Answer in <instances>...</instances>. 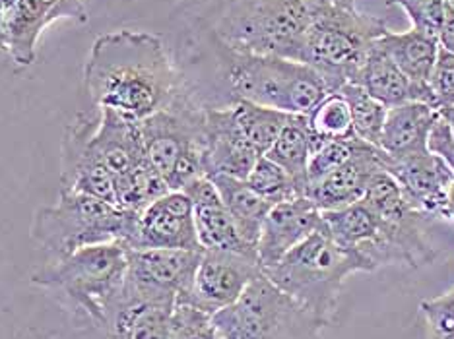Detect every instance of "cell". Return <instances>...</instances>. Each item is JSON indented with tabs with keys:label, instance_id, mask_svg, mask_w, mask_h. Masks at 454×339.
<instances>
[{
	"label": "cell",
	"instance_id": "cell-1",
	"mask_svg": "<svg viewBox=\"0 0 454 339\" xmlns=\"http://www.w3.org/2000/svg\"><path fill=\"white\" fill-rule=\"evenodd\" d=\"M63 184L130 212L169 192L144 151L140 120L107 109L78 112L67 127Z\"/></svg>",
	"mask_w": 454,
	"mask_h": 339
},
{
	"label": "cell",
	"instance_id": "cell-2",
	"mask_svg": "<svg viewBox=\"0 0 454 339\" xmlns=\"http://www.w3.org/2000/svg\"><path fill=\"white\" fill-rule=\"evenodd\" d=\"M184 84L161 37L146 32L99 35L84 65V91L94 107L132 120L168 109Z\"/></svg>",
	"mask_w": 454,
	"mask_h": 339
},
{
	"label": "cell",
	"instance_id": "cell-3",
	"mask_svg": "<svg viewBox=\"0 0 454 339\" xmlns=\"http://www.w3.org/2000/svg\"><path fill=\"white\" fill-rule=\"evenodd\" d=\"M199 26L233 50L301 63L311 10L301 0H196Z\"/></svg>",
	"mask_w": 454,
	"mask_h": 339
},
{
	"label": "cell",
	"instance_id": "cell-4",
	"mask_svg": "<svg viewBox=\"0 0 454 339\" xmlns=\"http://www.w3.org/2000/svg\"><path fill=\"white\" fill-rule=\"evenodd\" d=\"M220 81L233 101H251L292 115H309L330 89L323 76L305 63L282 57L239 53L200 27Z\"/></svg>",
	"mask_w": 454,
	"mask_h": 339
},
{
	"label": "cell",
	"instance_id": "cell-5",
	"mask_svg": "<svg viewBox=\"0 0 454 339\" xmlns=\"http://www.w3.org/2000/svg\"><path fill=\"white\" fill-rule=\"evenodd\" d=\"M357 272H371L369 264L357 252L338 244L321 223L313 235L262 274L328 326L336 314L344 281Z\"/></svg>",
	"mask_w": 454,
	"mask_h": 339
},
{
	"label": "cell",
	"instance_id": "cell-6",
	"mask_svg": "<svg viewBox=\"0 0 454 339\" xmlns=\"http://www.w3.org/2000/svg\"><path fill=\"white\" fill-rule=\"evenodd\" d=\"M129 249L125 243L86 246L67 258L47 264L34 274L32 283L57 297L76 318L78 326H98L125 285Z\"/></svg>",
	"mask_w": 454,
	"mask_h": 339
},
{
	"label": "cell",
	"instance_id": "cell-7",
	"mask_svg": "<svg viewBox=\"0 0 454 339\" xmlns=\"http://www.w3.org/2000/svg\"><path fill=\"white\" fill-rule=\"evenodd\" d=\"M361 202L377 220L375 237L359 250L371 272L385 266L416 270L437 258V249L429 239V227L435 218L418 210L385 169L371 179Z\"/></svg>",
	"mask_w": 454,
	"mask_h": 339
},
{
	"label": "cell",
	"instance_id": "cell-8",
	"mask_svg": "<svg viewBox=\"0 0 454 339\" xmlns=\"http://www.w3.org/2000/svg\"><path fill=\"white\" fill-rule=\"evenodd\" d=\"M138 213L84 192L63 189L57 204L35 212L32 237L53 260L94 244L125 243L130 246Z\"/></svg>",
	"mask_w": 454,
	"mask_h": 339
},
{
	"label": "cell",
	"instance_id": "cell-9",
	"mask_svg": "<svg viewBox=\"0 0 454 339\" xmlns=\"http://www.w3.org/2000/svg\"><path fill=\"white\" fill-rule=\"evenodd\" d=\"M387 32L383 19L356 6L311 10L301 63L323 76L330 91L357 81L375 41Z\"/></svg>",
	"mask_w": 454,
	"mask_h": 339
},
{
	"label": "cell",
	"instance_id": "cell-10",
	"mask_svg": "<svg viewBox=\"0 0 454 339\" xmlns=\"http://www.w3.org/2000/svg\"><path fill=\"white\" fill-rule=\"evenodd\" d=\"M204 112L206 103L187 81L168 109L140 120L144 151L169 190L204 177Z\"/></svg>",
	"mask_w": 454,
	"mask_h": 339
},
{
	"label": "cell",
	"instance_id": "cell-11",
	"mask_svg": "<svg viewBox=\"0 0 454 339\" xmlns=\"http://www.w3.org/2000/svg\"><path fill=\"white\" fill-rule=\"evenodd\" d=\"M212 318L223 339H323L325 327L264 274Z\"/></svg>",
	"mask_w": 454,
	"mask_h": 339
},
{
	"label": "cell",
	"instance_id": "cell-12",
	"mask_svg": "<svg viewBox=\"0 0 454 339\" xmlns=\"http://www.w3.org/2000/svg\"><path fill=\"white\" fill-rule=\"evenodd\" d=\"M175 304L144 293L125 280L103 322L80 327L84 339H168Z\"/></svg>",
	"mask_w": 454,
	"mask_h": 339
},
{
	"label": "cell",
	"instance_id": "cell-13",
	"mask_svg": "<svg viewBox=\"0 0 454 339\" xmlns=\"http://www.w3.org/2000/svg\"><path fill=\"white\" fill-rule=\"evenodd\" d=\"M262 274L259 260L230 250H202L187 297L177 303H189L208 314H218L231 306Z\"/></svg>",
	"mask_w": 454,
	"mask_h": 339
},
{
	"label": "cell",
	"instance_id": "cell-14",
	"mask_svg": "<svg viewBox=\"0 0 454 339\" xmlns=\"http://www.w3.org/2000/svg\"><path fill=\"white\" fill-rule=\"evenodd\" d=\"M202 250L183 249H129L127 281L137 289L177 303L187 297Z\"/></svg>",
	"mask_w": 454,
	"mask_h": 339
},
{
	"label": "cell",
	"instance_id": "cell-15",
	"mask_svg": "<svg viewBox=\"0 0 454 339\" xmlns=\"http://www.w3.org/2000/svg\"><path fill=\"white\" fill-rule=\"evenodd\" d=\"M130 249L202 250L194 229L192 202L183 190H169L138 213Z\"/></svg>",
	"mask_w": 454,
	"mask_h": 339
},
{
	"label": "cell",
	"instance_id": "cell-16",
	"mask_svg": "<svg viewBox=\"0 0 454 339\" xmlns=\"http://www.w3.org/2000/svg\"><path fill=\"white\" fill-rule=\"evenodd\" d=\"M259 158V151L247 142L237 127L231 105H206L202 150L204 177L223 174V177L245 181Z\"/></svg>",
	"mask_w": 454,
	"mask_h": 339
},
{
	"label": "cell",
	"instance_id": "cell-17",
	"mask_svg": "<svg viewBox=\"0 0 454 339\" xmlns=\"http://www.w3.org/2000/svg\"><path fill=\"white\" fill-rule=\"evenodd\" d=\"M383 167L395 177L406 198L418 210L426 212L431 218L447 220L449 189L454 182V171L439 156L426 151L418 156L390 159L383 153Z\"/></svg>",
	"mask_w": 454,
	"mask_h": 339
},
{
	"label": "cell",
	"instance_id": "cell-18",
	"mask_svg": "<svg viewBox=\"0 0 454 339\" xmlns=\"http://www.w3.org/2000/svg\"><path fill=\"white\" fill-rule=\"evenodd\" d=\"M323 223V213L307 196L276 204L262 223L256 243V258L261 270H270L284 256L313 235Z\"/></svg>",
	"mask_w": 454,
	"mask_h": 339
},
{
	"label": "cell",
	"instance_id": "cell-19",
	"mask_svg": "<svg viewBox=\"0 0 454 339\" xmlns=\"http://www.w3.org/2000/svg\"><path fill=\"white\" fill-rule=\"evenodd\" d=\"M383 169V151L364 142L344 166L311 184L307 189V198L313 200L321 212L342 210L364 200L371 179Z\"/></svg>",
	"mask_w": 454,
	"mask_h": 339
},
{
	"label": "cell",
	"instance_id": "cell-20",
	"mask_svg": "<svg viewBox=\"0 0 454 339\" xmlns=\"http://www.w3.org/2000/svg\"><path fill=\"white\" fill-rule=\"evenodd\" d=\"M183 192L192 202L194 229L202 250H230L256 258V249L237 231L230 212L208 177L196 179Z\"/></svg>",
	"mask_w": 454,
	"mask_h": 339
},
{
	"label": "cell",
	"instance_id": "cell-21",
	"mask_svg": "<svg viewBox=\"0 0 454 339\" xmlns=\"http://www.w3.org/2000/svg\"><path fill=\"white\" fill-rule=\"evenodd\" d=\"M72 19L68 10L49 0H16L4 12L6 53L18 66H32L37 60V45L45 29Z\"/></svg>",
	"mask_w": 454,
	"mask_h": 339
},
{
	"label": "cell",
	"instance_id": "cell-22",
	"mask_svg": "<svg viewBox=\"0 0 454 339\" xmlns=\"http://www.w3.org/2000/svg\"><path fill=\"white\" fill-rule=\"evenodd\" d=\"M439 119V111L427 103L411 101L390 107L380 135L379 150L390 159L426 153L429 132Z\"/></svg>",
	"mask_w": 454,
	"mask_h": 339
},
{
	"label": "cell",
	"instance_id": "cell-23",
	"mask_svg": "<svg viewBox=\"0 0 454 339\" xmlns=\"http://www.w3.org/2000/svg\"><path fill=\"white\" fill-rule=\"evenodd\" d=\"M356 84L388 109L411 101L427 103V105L435 107L429 86L414 84L377 45L371 49Z\"/></svg>",
	"mask_w": 454,
	"mask_h": 339
},
{
	"label": "cell",
	"instance_id": "cell-24",
	"mask_svg": "<svg viewBox=\"0 0 454 339\" xmlns=\"http://www.w3.org/2000/svg\"><path fill=\"white\" fill-rule=\"evenodd\" d=\"M375 45L395 63L404 74L419 86H429V76L437 63L441 49L439 35L421 32L411 27L410 32H387L380 35Z\"/></svg>",
	"mask_w": 454,
	"mask_h": 339
},
{
	"label": "cell",
	"instance_id": "cell-25",
	"mask_svg": "<svg viewBox=\"0 0 454 339\" xmlns=\"http://www.w3.org/2000/svg\"><path fill=\"white\" fill-rule=\"evenodd\" d=\"M208 179L214 182L215 190H218L222 202L225 204L227 212L231 215L237 231H239V235L247 243L256 249L262 223L268 212H270L272 204L261 198L259 194L247 184V181L223 177V174H215V177Z\"/></svg>",
	"mask_w": 454,
	"mask_h": 339
},
{
	"label": "cell",
	"instance_id": "cell-26",
	"mask_svg": "<svg viewBox=\"0 0 454 339\" xmlns=\"http://www.w3.org/2000/svg\"><path fill=\"white\" fill-rule=\"evenodd\" d=\"M264 156L290 174L305 196L309 189L307 167L311 158V132H309L307 115H292L274 146Z\"/></svg>",
	"mask_w": 454,
	"mask_h": 339
},
{
	"label": "cell",
	"instance_id": "cell-27",
	"mask_svg": "<svg viewBox=\"0 0 454 339\" xmlns=\"http://www.w3.org/2000/svg\"><path fill=\"white\" fill-rule=\"evenodd\" d=\"M230 105H231L237 127H239V130L243 132L247 142L259 151V156H264V153L274 146V142L278 140V136H280L286 122L292 117V112L256 105V103L243 101V99L233 101Z\"/></svg>",
	"mask_w": 454,
	"mask_h": 339
},
{
	"label": "cell",
	"instance_id": "cell-28",
	"mask_svg": "<svg viewBox=\"0 0 454 339\" xmlns=\"http://www.w3.org/2000/svg\"><path fill=\"white\" fill-rule=\"evenodd\" d=\"M309 132H311V153L330 140L357 138L354 132L352 111L348 101L338 91L330 94L307 115Z\"/></svg>",
	"mask_w": 454,
	"mask_h": 339
},
{
	"label": "cell",
	"instance_id": "cell-29",
	"mask_svg": "<svg viewBox=\"0 0 454 339\" xmlns=\"http://www.w3.org/2000/svg\"><path fill=\"white\" fill-rule=\"evenodd\" d=\"M338 94L344 96L349 111H352L356 136L371 143V146L379 148L388 107H385L383 103L377 101L373 96H369L364 88L356 84V81L340 88Z\"/></svg>",
	"mask_w": 454,
	"mask_h": 339
},
{
	"label": "cell",
	"instance_id": "cell-30",
	"mask_svg": "<svg viewBox=\"0 0 454 339\" xmlns=\"http://www.w3.org/2000/svg\"><path fill=\"white\" fill-rule=\"evenodd\" d=\"M245 181L261 198L270 202L272 205L303 196L290 174L266 156L256 159L253 171Z\"/></svg>",
	"mask_w": 454,
	"mask_h": 339
},
{
	"label": "cell",
	"instance_id": "cell-31",
	"mask_svg": "<svg viewBox=\"0 0 454 339\" xmlns=\"http://www.w3.org/2000/svg\"><path fill=\"white\" fill-rule=\"evenodd\" d=\"M361 143H364V140L346 138V140H330L323 143V146H318L311 153V158H309V167H307L309 187L318 181H323L326 174L336 171L340 166H344V163L359 150Z\"/></svg>",
	"mask_w": 454,
	"mask_h": 339
},
{
	"label": "cell",
	"instance_id": "cell-32",
	"mask_svg": "<svg viewBox=\"0 0 454 339\" xmlns=\"http://www.w3.org/2000/svg\"><path fill=\"white\" fill-rule=\"evenodd\" d=\"M168 339H220L212 314L189 303H177L171 312Z\"/></svg>",
	"mask_w": 454,
	"mask_h": 339
},
{
	"label": "cell",
	"instance_id": "cell-33",
	"mask_svg": "<svg viewBox=\"0 0 454 339\" xmlns=\"http://www.w3.org/2000/svg\"><path fill=\"white\" fill-rule=\"evenodd\" d=\"M427 339H454V289L419 303Z\"/></svg>",
	"mask_w": 454,
	"mask_h": 339
},
{
	"label": "cell",
	"instance_id": "cell-34",
	"mask_svg": "<svg viewBox=\"0 0 454 339\" xmlns=\"http://www.w3.org/2000/svg\"><path fill=\"white\" fill-rule=\"evenodd\" d=\"M429 89L435 101V109L454 107V53L441 45L437 63L429 76Z\"/></svg>",
	"mask_w": 454,
	"mask_h": 339
},
{
	"label": "cell",
	"instance_id": "cell-35",
	"mask_svg": "<svg viewBox=\"0 0 454 339\" xmlns=\"http://www.w3.org/2000/svg\"><path fill=\"white\" fill-rule=\"evenodd\" d=\"M387 6H400L411 26L421 32L435 34L441 37L442 34V6L441 0H387Z\"/></svg>",
	"mask_w": 454,
	"mask_h": 339
},
{
	"label": "cell",
	"instance_id": "cell-36",
	"mask_svg": "<svg viewBox=\"0 0 454 339\" xmlns=\"http://www.w3.org/2000/svg\"><path fill=\"white\" fill-rule=\"evenodd\" d=\"M427 150L439 156L454 171V132L449 122L441 117V112L429 132Z\"/></svg>",
	"mask_w": 454,
	"mask_h": 339
},
{
	"label": "cell",
	"instance_id": "cell-37",
	"mask_svg": "<svg viewBox=\"0 0 454 339\" xmlns=\"http://www.w3.org/2000/svg\"><path fill=\"white\" fill-rule=\"evenodd\" d=\"M49 3H57L60 6H65L68 10L72 22L88 24L90 16H88V10L84 6V0H49Z\"/></svg>",
	"mask_w": 454,
	"mask_h": 339
},
{
	"label": "cell",
	"instance_id": "cell-38",
	"mask_svg": "<svg viewBox=\"0 0 454 339\" xmlns=\"http://www.w3.org/2000/svg\"><path fill=\"white\" fill-rule=\"evenodd\" d=\"M441 6H442V34H452L454 32V0H441Z\"/></svg>",
	"mask_w": 454,
	"mask_h": 339
},
{
	"label": "cell",
	"instance_id": "cell-39",
	"mask_svg": "<svg viewBox=\"0 0 454 339\" xmlns=\"http://www.w3.org/2000/svg\"><path fill=\"white\" fill-rule=\"evenodd\" d=\"M309 10L325 8V6H356V0H301Z\"/></svg>",
	"mask_w": 454,
	"mask_h": 339
},
{
	"label": "cell",
	"instance_id": "cell-40",
	"mask_svg": "<svg viewBox=\"0 0 454 339\" xmlns=\"http://www.w3.org/2000/svg\"><path fill=\"white\" fill-rule=\"evenodd\" d=\"M0 53H6V34H4V8L0 6Z\"/></svg>",
	"mask_w": 454,
	"mask_h": 339
},
{
	"label": "cell",
	"instance_id": "cell-41",
	"mask_svg": "<svg viewBox=\"0 0 454 339\" xmlns=\"http://www.w3.org/2000/svg\"><path fill=\"white\" fill-rule=\"evenodd\" d=\"M439 41H441L442 47H445L447 50H450V53H454V32L452 34H442L439 37Z\"/></svg>",
	"mask_w": 454,
	"mask_h": 339
},
{
	"label": "cell",
	"instance_id": "cell-42",
	"mask_svg": "<svg viewBox=\"0 0 454 339\" xmlns=\"http://www.w3.org/2000/svg\"><path fill=\"white\" fill-rule=\"evenodd\" d=\"M441 112V117L445 119L449 125H450V128H452V132H454V107H447V109H441L439 111Z\"/></svg>",
	"mask_w": 454,
	"mask_h": 339
},
{
	"label": "cell",
	"instance_id": "cell-43",
	"mask_svg": "<svg viewBox=\"0 0 454 339\" xmlns=\"http://www.w3.org/2000/svg\"><path fill=\"white\" fill-rule=\"evenodd\" d=\"M14 3H16V0H0V6H3L4 12H6V10H8L10 6H12Z\"/></svg>",
	"mask_w": 454,
	"mask_h": 339
},
{
	"label": "cell",
	"instance_id": "cell-44",
	"mask_svg": "<svg viewBox=\"0 0 454 339\" xmlns=\"http://www.w3.org/2000/svg\"><path fill=\"white\" fill-rule=\"evenodd\" d=\"M192 3H196V0H192Z\"/></svg>",
	"mask_w": 454,
	"mask_h": 339
},
{
	"label": "cell",
	"instance_id": "cell-45",
	"mask_svg": "<svg viewBox=\"0 0 454 339\" xmlns=\"http://www.w3.org/2000/svg\"><path fill=\"white\" fill-rule=\"evenodd\" d=\"M220 339H223V337H220Z\"/></svg>",
	"mask_w": 454,
	"mask_h": 339
}]
</instances>
